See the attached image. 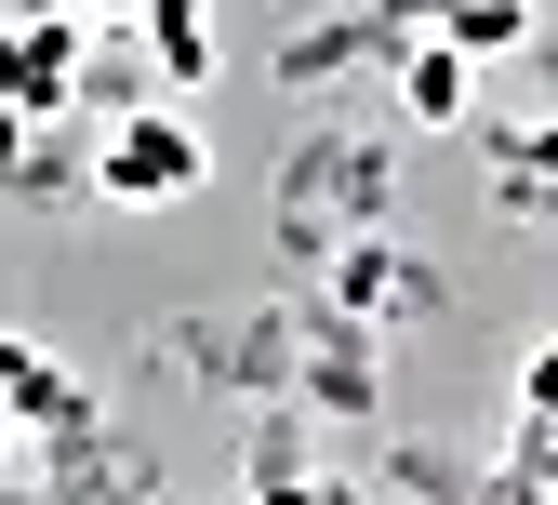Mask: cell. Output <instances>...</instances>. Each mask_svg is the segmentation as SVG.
Segmentation results:
<instances>
[{
	"label": "cell",
	"instance_id": "4",
	"mask_svg": "<svg viewBox=\"0 0 558 505\" xmlns=\"http://www.w3.org/2000/svg\"><path fill=\"white\" fill-rule=\"evenodd\" d=\"M399 120H426V133L478 120V53H452V40H426V53H399Z\"/></svg>",
	"mask_w": 558,
	"mask_h": 505
},
{
	"label": "cell",
	"instance_id": "1",
	"mask_svg": "<svg viewBox=\"0 0 558 505\" xmlns=\"http://www.w3.org/2000/svg\"><path fill=\"white\" fill-rule=\"evenodd\" d=\"M199 173H214V147H199V120H173V107H120V120L94 133V187H107L120 213H173Z\"/></svg>",
	"mask_w": 558,
	"mask_h": 505
},
{
	"label": "cell",
	"instance_id": "3",
	"mask_svg": "<svg viewBox=\"0 0 558 505\" xmlns=\"http://www.w3.org/2000/svg\"><path fill=\"white\" fill-rule=\"evenodd\" d=\"M0 412L40 425V440H81V425H94V386L66 373V359H40L27 333H0Z\"/></svg>",
	"mask_w": 558,
	"mask_h": 505
},
{
	"label": "cell",
	"instance_id": "9",
	"mask_svg": "<svg viewBox=\"0 0 558 505\" xmlns=\"http://www.w3.org/2000/svg\"><path fill=\"white\" fill-rule=\"evenodd\" d=\"M279 505H345V492H332V479H293V492H279Z\"/></svg>",
	"mask_w": 558,
	"mask_h": 505
},
{
	"label": "cell",
	"instance_id": "7",
	"mask_svg": "<svg viewBox=\"0 0 558 505\" xmlns=\"http://www.w3.org/2000/svg\"><path fill=\"white\" fill-rule=\"evenodd\" d=\"M532 40V0H452V53H506Z\"/></svg>",
	"mask_w": 558,
	"mask_h": 505
},
{
	"label": "cell",
	"instance_id": "6",
	"mask_svg": "<svg viewBox=\"0 0 558 505\" xmlns=\"http://www.w3.org/2000/svg\"><path fill=\"white\" fill-rule=\"evenodd\" d=\"M147 53H160V81H214V14L199 0H147Z\"/></svg>",
	"mask_w": 558,
	"mask_h": 505
},
{
	"label": "cell",
	"instance_id": "5",
	"mask_svg": "<svg viewBox=\"0 0 558 505\" xmlns=\"http://www.w3.org/2000/svg\"><path fill=\"white\" fill-rule=\"evenodd\" d=\"M332 293H345V306H373V320H412L439 279L412 266V253H345V266H332Z\"/></svg>",
	"mask_w": 558,
	"mask_h": 505
},
{
	"label": "cell",
	"instance_id": "8",
	"mask_svg": "<svg viewBox=\"0 0 558 505\" xmlns=\"http://www.w3.org/2000/svg\"><path fill=\"white\" fill-rule=\"evenodd\" d=\"M66 14H81V27H120V14H147V0H66Z\"/></svg>",
	"mask_w": 558,
	"mask_h": 505
},
{
	"label": "cell",
	"instance_id": "2",
	"mask_svg": "<svg viewBox=\"0 0 558 505\" xmlns=\"http://www.w3.org/2000/svg\"><path fill=\"white\" fill-rule=\"evenodd\" d=\"M81 94V14H14L0 27V120H53Z\"/></svg>",
	"mask_w": 558,
	"mask_h": 505
}]
</instances>
